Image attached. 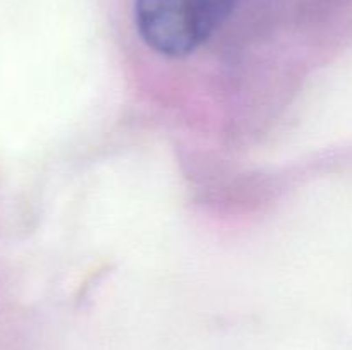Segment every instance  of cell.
<instances>
[{"label": "cell", "mask_w": 352, "mask_h": 350, "mask_svg": "<svg viewBox=\"0 0 352 350\" xmlns=\"http://www.w3.org/2000/svg\"><path fill=\"white\" fill-rule=\"evenodd\" d=\"M239 0H136L141 38L165 57H188L213 36Z\"/></svg>", "instance_id": "1"}]
</instances>
